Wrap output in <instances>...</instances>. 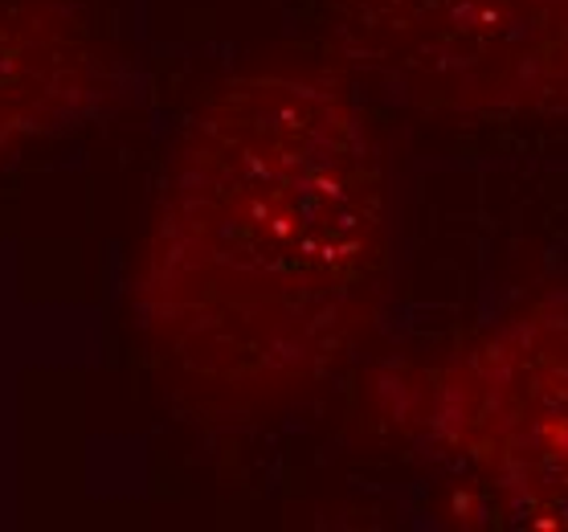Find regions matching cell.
<instances>
[{
  "label": "cell",
  "mask_w": 568,
  "mask_h": 532,
  "mask_svg": "<svg viewBox=\"0 0 568 532\" xmlns=\"http://www.w3.org/2000/svg\"><path fill=\"white\" fill-rule=\"evenodd\" d=\"M115 94V70L74 0H0V164Z\"/></svg>",
  "instance_id": "obj_4"
},
{
  "label": "cell",
  "mask_w": 568,
  "mask_h": 532,
  "mask_svg": "<svg viewBox=\"0 0 568 532\" xmlns=\"http://www.w3.org/2000/svg\"><path fill=\"white\" fill-rule=\"evenodd\" d=\"M397 287L388 143L336 58H262L184 116L131 271L155 381L209 426L315 402Z\"/></svg>",
  "instance_id": "obj_1"
},
{
  "label": "cell",
  "mask_w": 568,
  "mask_h": 532,
  "mask_svg": "<svg viewBox=\"0 0 568 532\" xmlns=\"http://www.w3.org/2000/svg\"><path fill=\"white\" fill-rule=\"evenodd\" d=\"M376 422L516 529L568 532V295L368 373Z\"/></svg>",
  "instance_id": "obj_2"
},
{
  "label": "cell",
  "mask_w": 568,
  "mask_h": 532,
  "mask_svg": "<svg viewBox=\"0 0 568 532\" xmlns=\"http://www.w3.org/2000/svg\"><path fill=\"white\" fill-rule=\"evenodd\" d=\"M327 50L429 116L568 111V0H323Z\"/></svg>",
  "instance_id": "obj_3"
}]
</instances>
